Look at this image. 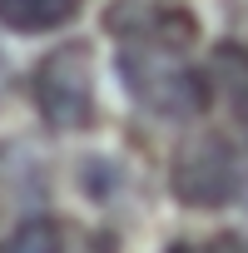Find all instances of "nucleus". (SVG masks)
<instances>
[{"label": "nucleus", "mask_w": 248, "mask_h": 253, "mask_svg": "<svg viewBox=\"0 0 248 253\" xmlns=\"http://www.w3.org/2000/svg\"><path fill=\"white\" fill-rule=\"evenodd\" d=\"M109 35L119 45V80L129 99L159 119H194L213 99L208 70L194 65L199 25L169 0H119L109 10Z\"/></svg>", "instance_id": "obj_1"}, {"label": "nucleus", "mask_w": 248, "mask_h": 253, "mask_svg": "<svg viewBox=\"0 0 248 253\" xmlns=\"http://www.w3.org/2000/svg\"><path fill=\"white\" fill-rule=\"evenodd\" d=\"M30 94H35V109L50 129H65V134L89 129V119H94V55H89V45L70 40V45L50 50L30 75Z\"/></svg>", "instance_id": "obj_2"}, {"label": "nucleus", "mask_w": 248, "mask_h": 253, "mask_svg": "<svg viewBox=\"0 0 248 253\" xmlns=\"http://www.w3.org/2000/svg\"><path fill=\"white\" fill-rule=\"evenodd\" d=\"M169 189L179 204L189 209H223L243 194V164L233 154V144L223 134H189L174 149V169H169Z\"/></svg>", "instance_id": "obj_3"}, {"label": "nucleus", "mask_w": 248, "mask_h": 253, "mask_svg": "<svg viewBox=\"0 0 248 253\" xmlns=\"http://www.w3.org/2000/svg\"><path fill=\"white\" fill-rule=\"evenodd\" d=\"M208 84H213V94L223 99L228 119L248 134V45H233V40L218 45V50L208 55Z\"/></svg>", "instance_id": "obj_4"}, {"label": "nucleus", "mask_w": 248, "mask_h": 253, "mask_svg": "<svg viewBox=\"0 0 248 253\" xmlns=\"http://www.w3.org/2000/svg\"><path fill=\"white\" fill-rule=\"evenodd\" d=\"M84 0H0V25H10L20 35H45L60 30L65 20L80 15Z\"/></svg>", "instance_id": "obj_5"}, {"label": "nucleus", "mask_w": 248, "mask_h": 253, "mask_svg": "<svg viewBox=\"0 0 248 253\" xmlns=\"http://www.w3.org/2000/svg\"><path fill=\"white\" fill-rule=\"evenodd\" d=\"M0 253H65V228L50 218H25Z\"/></svg>", "instance_id": "obj_6"}, {"label": "nucleus", "mask_w": 248, "mask_h": 253, "mask_svg": "<svg viewBox=\"0 0 248 253\" xmlns=\"http://www.w3.org/2000/svg\"><path fill=\"white\" fill-rule=\"evenodd\" d=\"M169 253H248V238L218 233V238H208V243H174Z\"/></svg>", "instance_id": "obj_7"}, {"label": "nucleus", "mask_w": 248, "mask_h": 253, "mask_svg": "<svg viewBox=\"0 0 248 253\" xmlns=\"http://www.w3.org/2000/svg\"><path fill=\"white\" fill-rule=\"evenodd\" d=\"M0 84H5V65H0Z\"/></svg>", "instance_id": "obj_8"}]
</instances>
